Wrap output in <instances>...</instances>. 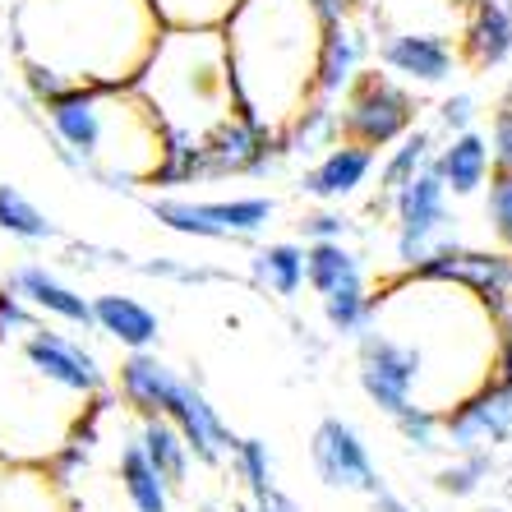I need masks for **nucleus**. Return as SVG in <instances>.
<instances>
[{"label":"nucleus","instance_id":"nucleus-1","mask_svg":"<svg viewBox=\"0 0 512 512\" xmlns=\"http://www.w3.org/2000/svg\"><path fill=\"white\" fill-rule=\"evenodd\" d=\"M162 19L148 0H14V51L65 84H134Z\"/></svg>","mask_w":512,"mask_h":512},{"label":"nucleus","instance_id":"nucleus-31","mask_svg":"<svg viewBox=\"0 0 512 512\" xmlns=\"http://www.w3.org/2000/svg\"><path fill=\"white\" fill-rule=\"evenodd\" d=\"M231 466H236V476H240V485H245L250 499H259V494H268V489L277 485L273 448H268L263 439H236V448H231Z\"/></svg>","mask_w":512,"mask_h":512},{"label":"nucleus","instance_id":"nucleus-3","mask_svg":"<svg viewBox=\"0 0 512 512\" xmlns=\"http://www.w3.org/2000/svg\"><path fill=\"white\" fill-rule=\"evenodd\" d=\"M42 130L74 176H93L107 190L148 185L167 153L153 107L130 84H70L42 107Z\"/></svg>","mask_w":512,"mask_h":512},{"label":"nucleus","instance_id":"nucleus-22","mask_svg":"<svg viewBox=\"0 0 512 512\" xmlns=\"http://www.w3.org/2000/svg\"><path fill=\"white\" fill-rule=\"evenodd\" d=\"M0 512H70V499L47 466L0 457Z\"/></svg>","mask_w":512,"mask_h":512},{"label":"nucleus","instance_id":"nucleus-35","mask_svg":"<svg viewBox=\"0 0 512 512\" xmlns=\"http://www.w3.org/2000/svg\"><path fill=\"white\" fill-rule=\"evenodd\" d=\"M476 116H480V102L471 88H457V93H448L439 102V130L443 134H462V130H476Z\"/></svg>","mask_w":512,"mask_h":512},{"label":"nucleus","instance_id":"nucleus-12","mask_svg":"<svg viewBox=\"0 0 512 512\" xmlns=\"http://www.w3.org/2000/svg\"><path fill=\"white\" fill-rule=\"evenodd\" d=\"M443 448L453 453H494L512 439V388L503 379H489L471 397L439 416Z\"/></svg>","mask_w":512,"mask_h":512},{"label":"nucleus","instance_id":"nucleus-19","mask_svg":"<svg viewBox=\"0 0 512 512\" xmlns=\"http://www.w3.org/2000/svg\"><path fill=\"white\" fill-rule=\"evenodd\" d=\"M180 374L171 370L162 356H153V351H130V356L120 360V374H116V397L125 402V411H130L134 420L143 416H162L171 402V393H176Z\"/></svg>","mask_w":512,"mask_h":512},{"label":"nucleus","instance_id":"nucleus-39","mask_svg":"<svg viewBox=\"0 0 512 512\" xmlns=\"http://www.w3.org/2000/svg\"><path fill=\"white\" fill-rule=\"evenodd\" d=\"M310 10H314V19L328 28V24H342V19H351L360 5H356V0H310Z\"/></svg>","mask_w":512,"mask_h":512},{"label":"nucleus","instance_id":"nucleus-21","mask_svg":"<svg viewBox=\"0 0 512 512\" xmlns=\"http://www.w3.org/2000/svg\"><path fill=\"white\" fill-rule=\"evenodd\" d=\"M434 171H439L443 190L453 199H471L485 190V180L494 176V157H489L485 130H462L448 134L443 148H434Z\"/></svg>","mask_w":512,"mask_h":512},{"label":"nucleus","instance_id":"nucleus-7","mask_svg":"<svg viewBox=\"0 0 512 512\" xmlns=\"http://www.w3.org/2000/svg\"><path fill=\"white\" fill-rule=\"evenodd\" d=\"M148 213L157 227L176 231L190 240H254L273 222L277 203L268 194H236V199H176V194H153Z\"/></svg>","mask_w":512,"mask_h":512},{"label":"nucleus","instance_id":"nucleus-25","mask_svg":"<svg viewBox=\"0 0 512 512\" xmlns=\"http://www.w3.org/2000/svg\"><path fill=\"white\" fill-rule=\"evenodd\" d=\"M277 139H282V153L286 157H319V153H328V148L342 139V125H337V102L310 97V102L291 116V125H286Z\"/></svg>","mask_w":512,"mask_h":512},{"label":"nucleus","instance_id":"nucleus-41","mask_svg":"<svg viewBox=\"0 0 512 512\" xmlns=\"http://www.w3.org/2000/svg\"><path fill=\"white\" fill-rule=\"evenodd\" d=\"M370 503H374V512H420V508H411V503L402 499V494H393V489L383 485V489H374L370 494Z\"/></svg>","mask_w":512,"mask_h":512},{"label":"nucleus","instance_id":"nucleus-18","mask_svg":"<svg viewBox=\"0 0 512 512\" xmlns=\"http://www.w3.org/2000/svg\"><path fill=\"white\" fill-rule=\"evenodd\" d=\"M88 305H93V333L111 337L125 351H153L162 337L157 310L130 291H102V296H88Z\"/></svg>","mask_w":512,"mask_h":512},{"label":"nucleus","instance_id":"nucleus-14","mask_svg":"<svg viewBox=\"0 0 512 512\" xmlns=\"http://www.w3.org/2000/svg\"><path fill=\"white\" fill-rule=\"evenodd\" d=\"M5 286L24 300L37 319L60 323V328H70V333H88V328H93V305H88V296L79 286L65 282L60 273H51L47 263H19V268H10Z\"/></svg>","mask_w":512,"mask_h":512},{"label":"nucleus","instance_id":"nucleus-4","mask_svg":"<svg viewBox=\"0 0 512 512\" xmlns=\"http://www.w3.org/2000/svg\"><path fill=\"white\" fill-rule=\"evenodd\" d=\"M130 88L153 107L171 148H199L236 116L222 28H162Z\"/></svg>","mask_w":512,"mask_h":512},{"label":"nucleus","instance_id":"nucleus-26","mask_svg":"<svg viewBox=\"0 0 512 512\" xmlns=\"http://www.w3.org/2000/svg\"><path fill=\"white\" fill-rule=\"evenodd\" d=\"M351 282H370V277H365V259L346 240H314V245H305V286L314 296H328V291Z\"/></svg>","mask_w":512,"mask_h":512},{"label":"nucleus","instance_id":"nucleus-36","mask_svg":"<svg viewBox=\"0 0 512 512\" xmlns=\"http://www.w3.org/2000/svg\"><path fill=\"white\" fill-rule=\"evenodd\" d=\"M489 157H494V171H512V102L503 97L494 116H489Z\"/></svg>","mask_w":512,"mask_h":512},{"label":"nucleus","instance_id":"nucleus-43","mask_svg":"<svg viewBox=\"0 0 512 512\" xmlns=\"http://www.w3.org/2000/svg\"><path fill=\"white\" fill-rule=\"evenodd\" d=\"M356 5H370V0H356Z\"/></svg>","mask_w":512,"mask_h":512},{"label":"nucleus","instance_id":"nucleus-27","mask_svg":"<svg viewBox=\"0 0 512 512\" xmlns=\"http://www.w3.org/2000/svg\"><path fill=\"white\" fill-rule=\"evenodd\" d=\"M250 277L263 291H273L277 300H296L300 286H305V245H296V240H273V245L254 250Z\"/></svg>","mask_w":512,"mask_h":512},{"label":"nucleus","instance_id":"nucleus-29","mask_svg":"<svg viewBox=\"0 0 512 512\" xmlns=\"http://www.w3.org/2000/svg\"><path fill=\"white\" fill-rule=\"evenodd\" d=\"M319 305H323V323L337 337H356L374 314V291H370V282H351V286H337V291L319 296Z\"/></svg>","mask_w":512,"mask_h":512},{"label":"nucleus","instance_id":"nucleus-34","mask_svg":"<svg viewBox=\"0 0 512 512\" xmlns=\"http://www.w3.org/2000/svg\"><path fill=\"white\" fill-rule=\"evenodd\" d=\"M485 222L494 240L512 254V171H494L485 180Z\"/></svg>","mask_w":512,"mask_h":512},{"label":"nucleus","instance_id":"nucleus-23","mask_svg":"<svg viewBox=\"0 0 512 512\" xmlns=\"http://www.w3.org/2000/svg\"><path fill=\"white\" fill-rule=\"evenodd\" d=\"M434 148H439V134L429 130V125L406 130L402 139L388 148V157H383V167H379V185H374V199H370L374 213H388V208H393V194L402 190L420 167L434 162Z\"/></svg>","mask_w":512,"mask_h":512},{"label":"nucleus","instance_id":"nucleus-2","mask_svg":"<svg viewBox=\"0 0 512 512\" xmlns=\"http://www.w3.org/2000/svg\"><path fill=\"white\" fill-rule=\"evenodd\" d=\"M323 24L310 0H236L222 19L236 116L282 134L314 97V60Z\"/></svg>","mask_w":512,"mask_h":512},{"label":"nucleus","instance_id":"nucleus-38","mask_svg":"<svg viewBox=\"0 0 512 512\" xmlns=\"http://www.w3.org/2000/svg\"><path fill=\"white\" fill-rule=\"evenodd\" d=\"M346 231H351V217L333 213V208H319V213L300 217V236H305V245H314V240H346Z\"/></svg>","mask_w":512,"mask_h":512},{"label":"nucleus","instance_id":"nucleus-16","mask_svg":"<svg viewBox=\"0 0 512 512\" xmlns=\"http://www.w3.org/2000/svg\"><path fill=\"white\" fill-rule=\"evenodd\" d=\"M462 65L503 70L512 60V0H462Z\"/></svg>","mask_w":512,"mask_h":512},{"label":"nucleus","instance_id":"nucleus-33","mask_svg":"<svg viewBox=\"0 0 512 512\" xmlns=\"http://www.w3.org/2000/svg\"><path fill=\"white\" fill-rule=\"evenodd\" d=\"M125 268H134L139 277H157V282H180V286H203V282H227L231 273H222V268H208V263H190V259H139V263H125Z\"/></svg>","mask_w":512,"mask_h":512},{"label":"nucleus","instance_id":"nucleus-10","mask_svg":"<svg viewBox=\"0 0 512 512\" xmlns=\"http://www.w3.org/2000/svg\"><path fill=\"white\" fill-rule=\"evenodd\" d=\"M411 277L462 282L466 291H476L499 319L512 314V254L508 250H471V245L443 240L439 250H429L425 259L411 268Z\"/></svg>","mask_w":512,"mask_h":512},{"label":"nucleus","instance_id":"nucleus-42","mask_svg":"<svg viewBox=\"0 0 512 512\" xmlns=\"http://www.w3.org/2000/svg\"><path fill=\"white\" fill-rule=\"evenodd\" d=\"M503 97H508V102H512V79H508V93H503Z\"/></svg>","mask_w":512,"mask_h":512},{"label":"nucleus","instance_id":"nucleus-28","mask_svg":"<svg viewBox=\"0 0 512 512\" xmlns=\"http://www.w3.org/2000/svg\"><path fill=\"white\" fill-rule=\"evenodd\" d=\"M0 231L10 240H19V245H51V240H60L56 222L10 180H0Z\"/></svg>","mask_w":512,"mask_h":512},{"label":"nucleus","instance_id":"nucleus-30","mask_svg":"<svg viewBox=\"0 0 512 512\" xmlns=\"http://www.w3.org/2000/svg\"><path fill=\"white\" fill-rule=\"evenodd\" d=\"M162 28H222L236 0H148Z\"/></svg>","mask_w":512,"mask_h":512},{"label":"nucleus","instance_id":"nucleus-32","mask_svg":"<svg viewBox=\"0 0 512 512\" xmlns=\"http://www.w3.org/2000/svg\"><path fill=\"white\" fill-rule=\"evenodd\" d=\"M489 471H494V457L489 453H453V462L434 476V485H439V494H448V499H471L489 480Z\"/></svg>","mask_w":512,"mask_h":512},{"label":"nucleus","instance_id":"nucleus-40","mask_svg":"<svg viewBox=\"0 0 512 512\" xmlns=\"http://www.w3.org/2000/svg\"><path fill=\"white\" fill-rule=\"evenodd\" d=\"M494 379H503L512 388V314L499 319V360H494Z\"/></svg>","mask_w":512,"mask_h":512},{"label":"nucleus","instance_id":"nucleus-20","mask_svg":"<svg viewBox=\"0 0 512 512\" xmlns=\"http://www.w3.org/2000/svg\"><path fill=\"white\" fill-rule=\"evenodd\" d=\"M111 485H116L125 512H171L167 480L157 476L153 462L143 457L134 429L130 434H120V443H116V457H111Z\"/></svg>","mask_w":512,"mask_h":512},{"label":"nucleus","instance_id":"nucleus-44","mask_svg":"<svg viewBox=\"0 0 512 512\" xmlns=\"http://www.w3.org/2000/svg\"><path fill=\"white\" fill-rule=\"evenodd\" d=\"M0 84H5V79H0Z\"/></svg>","mask_w":512,"mask_h":512},{"label":"nucleus","instance_id":"nucleus-6","mask_svg":"<svg viewBox=\"0 0 512 512\" xmlns=\"http://www.w3.org/2000/svg\"><path fill=\"white\" fill-rule=\"evenodd\" d=\"M420 102L416 88L397 84L393 74H383L379 65L374 70H360L351 79L342 97H337V125H342V139L360 143V148H393L406 130H416Z\"/></svg>","mask_w":512,"mask_h":512},{"label":"nucleus","instance_id":"nucleus-11","mask_svg":"<svg viewBox=\"0 0 512 512\" xmlns=\"http://www.w3.org/2000/svg\"><path fill=\"white\" fill-rule=\"evenodd\" d=\"M310 466L328 489H346V494H365L383 489L379 466L370 457V443L360 439V429L342 416H323L310 434Z\"/></svg>","mask_w":512,"mask_h":512},{"label":"nucleus","instance_id":"nucleus-17","mask_svg":"<svg viewBox=\"0 0 512 512\" xmlns=\"http://www.w3.org/2000/svg\"><path fill=\"white\" fill-rule=\"evenodd\" d=\"M374 167H379V153L360 148L351 139H337L328 153L314 157V167H305L300 176V194H310L319 203H342V199H356L365 185H370Z\"/></svg>","mask_w":512,"mask_h":512},{"label":"nucleus","instance_id":"nucleus-15","mask_svg":"<svg viewBox=\"0 0 512 512\" xmlns=\"http://www.w3.org/2000/svg\"><path fill=\"white\" fill-rule=\"evenodd\" d=\"M370 56H374V37L360 14H351L342 24H328L319 37V60H314V97L337 102L351 88V79L365 70Z\"/></svg>","mask_w":512,"mask_h":512},{"label":"nucleus","instance_id":"nucleus-24","mask_svg":"<svg viewBox=\"0 0 512 512\" xmlns=\"http://www.w3.org/2000/svg\"><path fill=\"white\" fill-rule=\"evenodd\" d=\"M134 439H139L143 457L153 462V471L162 480H167V489L176 494V489H185V480H190V448H185V439H180V429L171 425V420L162 416H143L139 425H134Z\"/></svg>","mask_w":512,"mask_h":512},{"label":"nucleus","instance_id":"nucleus-37","mask_svg":"<svg viewBox=\"0 0 512 512\" xmlns=\"http://www.w3.org/2000/svg\"><path fill=\"white\" fill-rule=\"evenodd\" d=\"M33 323H37V314L28 310L19 296H14L10 286H0V342H14V337H24Z\"/></svg>","mask_w":512,"mask_h":512},{"label":"nucleus","instance_id":"nucleus-5","mask_svg":"<svg viewBox=\"0 0 512 512\" xmlns=\"http://www.w3.org/2000/svg\"><path fill=\"white\" fill-rule=\"evenodd\" d=\"M107 397H84L42 365L24 337L0 342V457L47 466Z\"/></svg>","mask_w":512,"mask_h":512},{"label":"nucleus","instance_id":"nucleus-13","mask_svg":"<svg viewBox=\"0 0 512 512\" xmlns=\"http://www.w3.org/2000/svg\"><path fill=\"white\" fill-rule=\"evenodd\" d=\"M162 420H171V425L180 429V439H185L190 457L203 462V466H222L231 457V448H236V429L217 416V406L208 402V393H203L194 379H185V374H180V383H176V393H171L167 411H162Z\"/></svg>","mask_w":512,"mask_h":512},{"label":"nucleus","instance_id":"nucleus-9","mask_svg":"<svg viewBox=\"0 0 512 512\" xmlns=\"http://www.w3.org/2000/svg\"><path fill=\"white\" fill-rule=\"evenodd\" d=\"M393 227H397V259L406 263V273L425 259L429 250H439L448 240V190H443L434 162L420 167L416 176L406 180L402 190L393 194Z\"/></svg>","mask_w":512,"mask_h":512},{"label":"nucleus","instance_id":"nucleus-8","mask_svg":"<svg viewBox=\"0 0 512 512\" xmlns=\"http://www.w3.org/2000/svg\"><path fill=\"white\" fill-rule=\"evenodd\" d=\"M374 65L406 88H443L462 70L457 33L439 28H370Z\"/></svg>","mask_w":512,"mask_h":512}]
</instances>
